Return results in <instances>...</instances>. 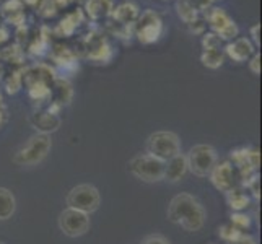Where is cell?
<instances>
[{"label":"cell","instance_id":"obj_3","mask_svg":"<svg viewBox=\"0 0 262 244\" xmlns=\"http://www.w3.org/2000/svg\"><path fill=\"white\" fill-rule=\"evenodd\" d=\"M163 31H165L163 20H161L160 13L151 10V8H147L145 12H142V15H139L137 18V21L134 23V33L142 44H153L160 41Z\"/></svg>","mask_w":262,"mask_h":244},{"label":"cell","instance_id":"obj_10","mask_svg":"<svg viewBox=\"0 0 262 244\" xmlns=\"http://www.w3.org/2000/svg\"><path fill=\"white\" fill-rule=\"evenodd\" d=\"M209 176H210V181L215 186V189H219L220 192H230L231 189H234V184H236L234 168L230 161L216 163Z\"/></svg>","mask_w":262,"mask_h":244},{"label":"cell","instance_id":"obj_1","mask_svg":"<svg viewBox=\"0 0 262 244\" xmlns=\"http://www.w3.org/2000/svg\"><path fill=\"white\" fill-rule=\"evenodd\" d=\"M168 218L186 231H199L205 223V210L194 195L178 194L168 205Z\"/></svg>","mask_w":262,"mask_h":244},{"label":"cell","instance_id":"obj_48","mask_svg":"<svg viewBox=\"0 0 262 244\" xmlns=\"http://www.w3.org/2000/svg\"><path fill=\"white\" fill-rule=\"evenodd\" d=\"M189 2H191V0H189Z\"/></svg>","mask_w":262,"mask_h":244},{"label":"cell","instance_id":"obj_45","mask_svg":"<svg viewBox=\"0 0 262 244\" xmlns=\"http://www.w3.org/2000/svg\"><path fill=\"white\" fill-rule=\"evenodd\" d=\"M210 2H212V4H213V2H216V0H210Z\"/></svg>","mask_w":262,"mask_h":244},{"label":"cell","instance_id":"obj_24","mask_svg":"<svg viewBox=\"0 0 262 244\" xmlns=\"http://www.w3.org/2000/svg\"><path fill=\"white\" fill-rule=\"evenodd\" d=\"M227 201L234 212H243L245 209H248V205H249V195L243 192L241 189L234 187L230 192H227Z\"/></svg>","mask_w":262,"mask_h":244},{"label":"cell","instance_id":"obj_32","mask_svg":"<svg viewBox=\"0 0 262 244\" xmlns=\"http://www.w3.org/2000/svg\"><path fill=\"white\" fill-rule=\"evenodd\" d=\"M239 234H241V231L234 228L233 225H227V227H222V230H220V236L225 241H228V242H231L233 239H236Z\"/></svg>","mask_w":262,"mask_h":244},{"label":"cell","instance_id":"obj_12","mask_svg":"<svg viewBox=\"0 0 262 244\" xmlns=\"http://www.w3.org/2000/svg\"><path fill=\"white\" fill-rule=\"evenodd\" d=\"M86 59L95 62V64H110L114 57V49L103 36L92 38L86 46Z\"/></svg>","mask_w":262,"mask_h":244},{"label":"cell","instance_id":"obj_16","mask_svg":"<svg viewBox=\"0 0 262 244\" xmlns=\"http://www.w3.org/2000/svg\"><path fill=\"white\" fill-rule=\"evenodd\" d=\"M140 15V8L135 2H122L113 8V20L121 26H134Z\"/></svg>","mask_w":262,"mask_h":244},{"label":"cell","instance_id":"obj_36","mask_svg":"<svg viewBox=\"0 0 262 244\" xmlns=\"http://www.w3.org/2000/svg\"><path fill=\"white\" fill-rule=\"evenodd\" d=\"M249 33H251V38L254 41L256 46L260 48V23H256L254 26H251Z\"/></svg>","mask_w":262,"mask_h":244},{"label":"cell","instance_id":"obj_28","mask_svg":"<svg viewBox=\"0 0 262 244\" xmlns=\"http://www.w3.org/2000/svg\"><path fill=\"white\" fill-rule=\"evenodd\" d=\"M23 72L25 69H16V70H12L10 74L7 75L5 78V88H7V93L8 95H15L20 92V88L23 85Z\"/></svg>","mask_w":262,"mask_h":244},{"label":"cell","instance_id":"obj_5","mask_svg":"<svg viewBox=\"0 0 262 244\" xmlns=\"http://www.w3.org/2000/svg\"><path fill=\"white\" fill-rule=\"evenodd\" d=\"M52 142L48 134H36L30 140L25 143L23 148L16 153L15 163L16 165H36V163L42 161L48 157V153L51 151Z\"/></svg>","mask_w":262,"mask_h":244},{"label":"cell","instance_id":"obj_14","mask_svg":"<svg viewBox=\"0 0 262 244\" xmlns=\"http://www.w3.org/2000/svg\"><path fill=\"white\" fill-rule=\"evenodd\" d=\"M0 18L5 20L8 25L21 26L25 25L26 15H25V4L23 0H7L0 5Z\"/></svg>","mask_w":262,"mask_h":244},{"label":"cell","instance_id":"obj_21","mask_svg":"<svg viewBox=\"0 0 262 244\" xmlns=\"http://www.w3.org/2000/svg\"><path fill=\"white\" fill-rule=\"evenodd\" d=\"M113 8V0H86L85 2V12L93 21H99L106 16H111Z\"/></svg>","mask_w":262,"mask_h":244},{"label":"cell","instance_id":"obj_7","mask_svg":"<svg viewBox=\"0 0 262 244\" xmlns=\"http://www.w3.org/2000/svg\"><path fill=\"white\" fill-rule=\"evenodd\" d=\"M204 20L210 25L212 33H215L222 41H231L238 36L239 28L233 18L223 8H207Z\"/></svg>","mask_w":262,"mask_h":244},{"label":"cell","instance_id":"obj_47","mask_svg":"<svg viewBox=\"0 0 262 244\" xmlns=\"http://www.w3.org/2000/svg\"><path fill=\"white\" fill-rule=\"evenodd\" d=\"M0 20H2V18H0Z\"/></svg>","mask_w":262,"mask_h":244},{"label":"cell","instance_id":"obj_33","mask_svg":"<svg viewBox=\"0 0 262 244\" xmlns=\"http://www.w3.org/2000/svg\"><path fill=\"white\" fill-rule=\"evenodd\" d=\"M189 31L194 33V34H204L205 33V28H207V21L204 20V18H195V20L192 23H189Z\"/></svg>","mask_w":262,"mask_h":244},{"label":"cell","instance_id":"obj_13","mask_svg":"<svg viewBox=\"0 0 262 244\" xmlns=\"http://www.w3.org/2000/svg\"><path fill=\"white\" fill-rule=\"evenodd\" d=\"M49 57L56 62V65L62 72H66V74H74L75 70H78V60L75 57V54L67 46L56 44V46L49 51Z\"/></svg>","mask_w":262,"mask_h":244},{"label":"cell","instance_id":"obj_22","mask_svg":"<svg viewBox=\"0 0 262 244\" xmlns=\"http://www.w3.org/2000/svg\"><path fill=\"white\" fill-rule=\"evenodd\" d=\"M49 36H51V31L48 30V26H42L39 30V33L34 36L33 41L30 42L28 46V52L30 56L33 57H41L44 54L48 52L49 49Z\"/></svg>","mask_w":262,"mask_h":244},{"label":"cell","instance_id":"obj_23","mask_svg":"<svg viewBox=\"0 0 262 244\" xmlns=\"http://www.w3.org/2000/svg\"><path fill=\"white\" fill-rule=\"evenodd\" d=\"M16 210L15 195L5 187H0V220L12 218V215Z\"/></svg>","mask_w":262,"mask_h":244},{"label":"cell","instance_id":"obj_18","mask_svg":"<svg viewBox=\"0 0 262 244\" xmlns=\"http://www.w3.org/2000/svg\"><path fill=\"white\" fill-rule=\"evenodd\" d=\"M30 121L34 125V129L39 130V134H48V135L49 132L57 130L60 125V119L57 117V114H52L49 111H36Z\"/></svg>","mask_w":262,"mask_h":244},{"label":"cell","instance_id":"obj_20","mask_svg":"<svg viewBox=\"0 0 262 244\" xmlns=\"http://www.w3.org/2000/svg\"><path fill=\"white\" fill-rule=\"evenodd\" d=\"M51 96H54L52 103L59 104L60 107L64 104H69L72 96H74V90H72V85L69 83V80L64 77H57L54 80V83L51 86Z\"/></svg>","mask_w":262,"mask_h":244},{"label":"cell","instance_id":"obj_19","mask_svg":"<svg viewBox=\"0 0 262 244\" xmlns=\"http://www.w3.org/2000/svg\"><path fill=\"white\" fill-rule=\"evenodd\" d=\"M187 171V160L183 153H178L176 157L169 158L165 163V174L163 179L169 181V183H178L181 178H184Z\"/></svg>","mask_w":262,"mask_h":244},{"label":"cell","instance_id":"obj_46","mask_svg":"<svg viewBox=\"0 0 262 244\" xmlns=\"http://www.w3.org/2000/svg\"><path fill=\"white\" fill-rule=\"evenodd\" d=\"M72 2H74V0H72Z\"/></svg>","mask_w":262,"mask_h":244},{"label":"cell","instance_id":"obj_40","mask_svg":"<svg viewBox=\"0 0 262 244\" xmlns=\"http://www.w3.org/2000/svg\"><path fill=\"white\" fill-rule=\"evenodd\" d=\"M70 2H72V0H56V4H57L59 8H66Z\"/></svg>","mask_w":262,"mask_h":244},{"label":"cell","instance_id":"obj_43","mask_svg":"<svg viewBox=\"0 0 262 244\" xmlns=\"http://www.w3.org/2000/svg\"><path fill=\"white\" fill-rule=\"evenodd\" d=\"M4 121H5V113H4L2 107H0V125L4 124Z\"/></svg>","mask_w":262,"mask_h":244},{"label":"cell","instance_id":"obj_27","mask_svg":"<svg viewBox=\"0 0 262 244\" xmlns=\"http://www.w3.org/2000/svg\"><path fill=\"white\" fill-rule=\"evenodd\" d=\"M0 57H2L5 62H8V64H15V65H21L23 64V49L20 44H12V46L5 48L2 52H0Z\"/></svg>","mask_w":262,"mask_h":244},{"label":"cell","instance_id":"obj_9","mask_svg":"<svg viewBox=\"0 0 262 244\" xmlns=\"http://www.w3.org/2000/svg\"><path fill=\"white\" fill-rule=\"evenodd\" d=\"M59 228L69 238H78L90 230V216L85 212L67 209L59 215Z\"/></svg>","mask_w":262,"mask_h":244},{"label":"cell","instance_id":"obj_29","mask_svg":"<svg viewBox=\"0 0 262 244\" xmlns=\"http://www.w3.org/2000/svg\"><path fill=\"white\" fill-rule=\"evenodd\" d=\"M59 7L56 4V0H39L38 4V15L42 16V18H52L54 15L57 13Z\"/></svg>","mask_w":262,"mask_h":244},{"label":"cell","instance_id":"obj_30","mask_svg":"<svg viewBox=\"0 0 262 244\" xmlns=\"http://www.w3.org/2000/svg\"><path fill=\"white\" fill-rule=\"evenodd\" d=\"M222 39L215 33H204L202 34V49L204 51H216L222 49Z\"/></svg>","mask_w":262,"mask_h":244},{"label":"cell","instance_id":"obj_4","mask_svg":"<svg viewBox=\"0 0 262 244\" xmlns=\"http://www.w3.org/2000/svg\"><path fill=\"white\" fill-rule=\"evenodd\" d=\"M147 153L155 158L168 161L181 153V140L174 132L160 130L151 134L147 140Z\"/></svg>","mask_w":262,"mask_h":244},{"label":"cell","instance_id":"obj_44","mask_svg":"<svg viewBox=\"0 0 262 244\" xmlns=\"http://www.w3.org/2000/svg\"><path fill=\"white\" fill-rule=\"evenodd\" d=\"M0 106H2V93H0Z\"/></svg>","mask_w":262,"mask_h":244},{"label":"cell","instance_id":"obj_26","mask_svg":"<svg viewBox=\"0 0 262 244\" xmlns=\"http://www.w3.org/2000/svg\"><path fill=\"white\" fill-rule=\"evenodd\" d=\"M223 60H225V52L222 49H216V51H204L202 56H201V62L202 65H205L207 69H220L223 65Z\"/></svg>","mask_w":262,"mask_h":244},{"label":"cell","instance_id":"obj_2","mask_svg":"<svg viewBox=\"0 0 262 244\" xmlns=\"http://www.w3.org/2000/svg\"><path fill=\"white\" fill-rule=\"evenodd\" d=\"M165 163L166 161L143 153V155H135L129 161V171L137 179L145 181V183H158L163 179Z\"/></svg>","mask_w":262,"mask_h":244},{"label":"cell","instance_id":"obj_11","mask_svg":"<svg viewBox=\"0 0 262 244\" xmlns=\"http://www.w3.org/2000/svg\"><path fill=\"white\" fill-rule=\"evenodd\" d=\"M56 78H57L56 70L48 64H34L28 69H25L23 72V83L26 85V88L38 83L52 85Z\"/></svg>","mask_w":262,"mask_h":244},{"label":"cell","instance_id":"obj_34","mask_svg":"<svg viewBox=\"0 0 262 244\" xmlns=\"http://www.w3.org/2000/svg\"><path fill=\"white\" fill-rule=\"evenodd\" d=\"M16 44H20V46L23 48L25 46V42L28 41V36H30V31H28V26L26 25H21V26H18L16 28Z\"/></svg>","mask_w":262,"mask_h":244},{"label":"cell","instance_id":"obj_37","mask_svg":"<svg viewBox=\"0 0 262 244\" xmlns=\"http://www.w3.org/2000/svg\"><path fill=\"white\" fill-rule=\"evenodd\" d=\"M142 244H169V241L163 236H160V234H151V236L143 239Z\"/></svg>","mask_w":262,"mask_h":244},{"label":"cell","instance_id":"obj_15","mask_svg":"<svg viewBox=\"0 0 262 244\" xmlns=\"http://www.w3.org/2000/svg\"><path fill=\"white\" fill-rule=\"evenodd\" d=\"M254 44L251 42L248 38H238L234 41H230L227 46H225V54L234 62H245L252 57L254 54Z\"/></svg>","mask_w":262,"mask_h":244},{"label":"cell","instance_id":"obj_35","mask_svg":"<svg viewBox=\"0 0 262 244\" xmlns=\"http://www.w3.org/2000/svg\"><path fill=\"white\" fill-rule=\"evenodd\" d=\"M249 70L254 75H260V52L252 54V57L249 60Z\"/></svg>","mask_w":262,"mask_h":244},{"label":"cell","instance_id":"obj_41","mask_svg":"<svg viewBox=\"0 0 262 244\" xmlns=\"http://www.w3.org/2000/svg\"><path fill=\"white\" fill-rule=\"evenodd\" d=\"M23 4L30 5V7H36V5L39 4V0H23Z\"/></svg>","mask_w":262,"mask_h":244},{"label":"cell","instance_id":"obj_25","mask_svg":"<svg viewBox=\"0 0 262 244\" xmlns=\"http://www.w3.org/2000/svg\"><path fill=\"white\" fill-rule=\"evenodd\" d=\"M176 13L184 23H192L195 18L199 16V10L194 4H191L189 0H178L176 2Z\"/></svg>","mask_w":262,"mask_h":244},{"label":"cell","instance_id":"obj_17","mask_svg":"<svg viewBox=\"0 0 262 244\" xmlns=\"http://www.w3.org/2000/svg\"><path fill=\"white\" fill-rule=\"evenodd\" d=\"M83 18H85L83 10H80V8L67 13L57 23L56 28H54V34L60 36V38H70V36H74V33L77 31L78 26L83 23Z\"/></svg>","mask_w":262,"mask_h":244},{"label":"cell","instance_id":"obj_39","mask_svg":"<svg viewBox=\"0 0 262 244\" xmlns=\"http://www.w3.org/2000/svg\"><path fill=\"white\" fill-rule=\"evenodd\" d=\"M8 39H10V33H8V30L5 28V26L0 25V44L7 42Z\"/></svg>","mask_w":262,"mask_h":244},{"label":"cell","instance_id":"obj_38","mask_svg":"<svg viewBox=\"0 0 262 244\" xmlns=\"http://www.w3.org/2000/svg\"><path fill=\"white\" fill-rule=\"evenodd\" d=\"M230 244H256V241H254V238L252 236H249V234H239V236L236 238V239H233Z\"/></svg>","mask_w":262,"mask_h":244},{"label":"cell","instance_id":"obj_42","mask_svg":"<svg viewBox=\"0 0 262 244\" xmlns=\"http://www.w3.org/2000/svg\"><path fill=\"white\" fill-rule=\"evenodd\" d=\"M4 75H5V67H4L2 62H0V81L4 80Z\"/></svg>","mask_w":262,"mask_h":244},{"label":"cell","instance_id":"obj_31","mask_svg":"<svg viewBox=\"0 0 262 244\" xmlns=\"http://www.w3.org/2000/svg\"><path fill=\"white\" fill-rule=\"evenodd\" d=\"M231 225L236 230H246V228H249V225H251V218L248 215H245V213H241V212H234L233 215H231Z\"/></svg>","mask_w":262,"mask_h":244},{"label":"cell","instance_id":"obj_6","mask_svg":"<svg viewBox=\"0 0 262 244\" xmlns=\"http://www.w3.org/2000/svg\"><path fill=\"white\" fill-rule=\"evenodd\" d=\"M187 160V169H191L192 173L199 178H205L210 174V171L216 165V151L212 145L201 143L189 150Z\"/></svg>","mask_w":262,"mask_h":244},{"label":"cell","instance_id":"obj_8","mask_svg":"<svg viewBox=\"0 0 262 244\" xmlns=\"http://www.w3.org/2000/svg\"><path fill=\"white\" fill-rule=\"evenodd\" d=\"M99 192L92 184H80L75 186L67 194V205L70 209H75L85 213H92L99 207Z\"/></svg>","mask_w":262,"mask_h":244}]
</instances>
